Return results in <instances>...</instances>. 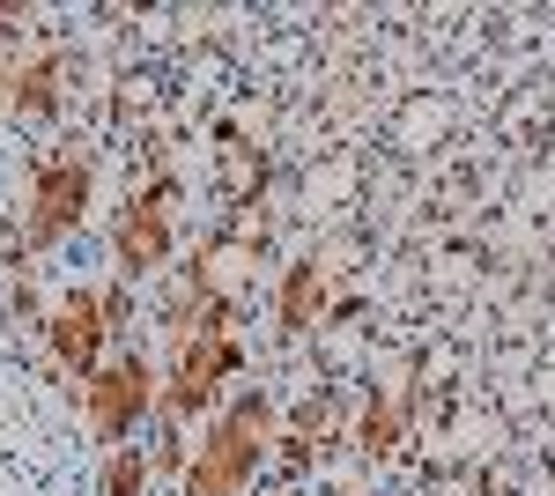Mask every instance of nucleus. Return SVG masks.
Listing matches in <instances>:
<instances>
[{"label": "nucleus", "instance_id": "3", "mask_svg": "<svg viewBox=\"0 0 555 496\" xmlns=\"http://www.w3.org/2000/svg\"><path fill=\"white\" fill-rule=\"evenodd\" d=\"M245 371V341L237 327L230 333H201V341H178L171 348V371H164V415L171 422H193L201 408H215V393Z\"/></svg>", "mask_w": 555, "mask_h": 496}, {"label": "nucleus", "instance_id": "5", "mask_svg": "<svg viewBox=\"0 0 555 496\" xmlns=\"http://www.w3.org/2000/svg\"><path fill=\"white\" fill-rule=\"evenodd\" d=\"M104 341H112V311H104V296L96 290H67L52 304V319H44V348H52V364L67 378H96L104 371Z\"/></svg>", "mask_w": 555, "mask_h": 496}, {"label": "nucleus", "instance_id": "11", "mask_svg": "<svg viewBox=\"0 0 555 496\" xmlns=\"http://www.w3.org/2000/svg\"><path fill=\"white\" fill-rule=\"evenodd\" d=\"M96 496H149V459H141V445H112L104 453Z\"/></svg>", "mask_w": 555, "mask_h": 496}, {"label": "nucleus", "instance_id": "8", "mask_svg": "<svg viewBox=\"0 0 555 496\" xmlns=\"http://www.w3.org/2000/svg\"><path fill=\"white\" fill-rule=\"evenodd\" d=\"M274 319H282V333H311L319 319H326V267H319V259H297V267H282Z\"/></svg>", "mask_w": 555, "mask_h": 496}, {"label": "nucleus", "instance_id": "4", "mask_svg": "<svg viewBox=\"0 0 555 496\" xmlns=\"http://www.w3.org/2000/svg\"><path fill=\"white\" fill-rule=\"evenodd\" d=\"M89 156L82 149H60V156H38L30 170V245H52L67 230H82L89 215Z\"/></svg>", "mask_w": 555, "mask_h": 496}, {"label": "nucleus", "instance_id": "1", "mask_svg": "<svg viewBox=\"0 0 555 496\" xmlns=\"http://www.w3.org/2000/svg\"><path fill=\"white\" fill-rule=\"evenodd\" d=\"M274 422H282V408H274L259 385L237 393V400L208 422L201 453L185 467V496H245L253 474L267 467V453H274Z\"/></svg>", "mask_w": 555, "mask_h": 496}, {"label": "nucleus", "instance_id": "7", "mask_svg": "<svg viewBox=\"0 0 555 496\" xmlns=\"http://www.w3.org/2000/svg\"><path fill=\"white\" fill-rule=\"evenodd\" d=\"M253 275H259V245L253 238H215V245L193 259V290L215 296V304H230V311H237V296H245Z\"/></svg>", "mask_w": 555, "mask_h": 496}, {"label": "nucleus", "instance_id": "10", "mask_svg": "<svg viewBox=\"0 0 555 496\" xmlns=\"http://www.w3.org/2000/svg\"><path fill=\"white\" fill-rule=\"evenodd\" d=\"M400 422H408L400 393H392V385H378V393L363 400V430H356V445H363V453H392V445H400Z\"/></svg>", "mask_w": 555, "mask_h": 496}, {"label": "nucleus", "instance_id": "9", "mask_svg": "<svg viewBox=\"0 0 555 496\" xmlns=\"http://www.w3.org/2000/svg\"><path fill=\"white\" fill-rule=\"evenodd\" d=\"M60 52H30V60H15V67H0L8 75V104L15 112H30V119H44L52 104H60Z\"/></svg>", "mask_w": 555, "mask_h": 496}, {"label": "nucleus", "instance_id": "6", "mask_svg": "<svg viewBox=\"0 0 555 496\" xmlns=\"http://www.w3.org/2000/svg\"><path fill=\"white\" fill-rule=\"evenodd\" d=\"M178 230H171V193H133L119 215H112V259L119 275H156L171 259Z\"/></svg>", "mask_w": 555, "mask_h": 496}, {"label": "nucleus", "instance_id": "2", "mask_svg": "<svg viewBox=\"0 0 555 496\" xmlns=\"http://www.w3.org/2000/svg\"><path fill=\"white\" fill-rule=\"evenodd\" d=\"M156 408H164V378H156V364H149L141 348L112 356V364L82 385V415H89V430H96L104 445H127Z\"/></svg>", "mask_w": 555, "mask_h": 496}, {"label": "nucleus", "instance_id": "12", "mask_svg": "<svg viewBox=\"0 0 555 496\" xmlns=\"http://www.w3.org/2000/svg\"><path fill=\"white\" fill-rule=\"evenodd\" d=\"M0 97H8V75H0Z\"/></svg>", "mask_w": 555, "mask_h": 496}]
</instances>
